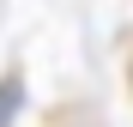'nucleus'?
Returning <instances> with one entry per match:
<instances>
[{"label":"nucleus","instance_id":"1","mask_svg":"<svg viewBox=\"0 0 133 127\" xmlns=\"http://www.w3.org/2000/svg\"><path fill=\"white\" fill-rule=\"evenodd\" d=\"M18 109H24V79L18 73H0V127H12Z\"/></svg>","mask_w":133,"mask_h":127}]
</instances>
